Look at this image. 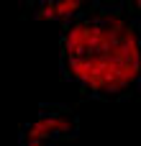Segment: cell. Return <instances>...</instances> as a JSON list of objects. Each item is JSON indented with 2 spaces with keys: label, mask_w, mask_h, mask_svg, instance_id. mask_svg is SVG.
<instances>
[{
  "label": "cell",
  "mask_w": 141,
  "mask_h": 146,
  "mask_svg": "<svg viewBox=\"0 0 141 146\" xmlns=\"http://www.w3.org/2000/svg\"><path fill=\"white\" fill-rule=\"evenodd\" d=\"M62 69L87 95L126 98L139 85L136 0H87L62 26Z\"/></svg>",
  "instance_id": "obj_1"
},
{
  "label": "cell",
  "mask_w": 141,
  "mask_h": 146,
  "mask_svg": "<svg viewBox=\"0 0 141 146\" xmlns=\"http://www.w3.org/2000/svg\"><path fill=\"white\" fill-rule=\"evenodd\" d=\"M80 118L67 105H44L39 108L36 118L23 126L21 139H36V141H51V144H67L77 136Z\"/></svg>",
  "instance_id": "obj_2"
},
{
  "label": "cell",
  "mask_w": 141,
  "mask_h": 146,
  "mask_svg": "<svg viewBox=\"0 0 141 146\" xmlns=\"http://www.w3.org/2000/svg\"><path fill=\"white\" fill-rule=\"evenodd\" d=\"M21 146H59L51 141H36V139H21Z\"/></svg>",
  "instance_id": "obj_3"
}]
</instances>
